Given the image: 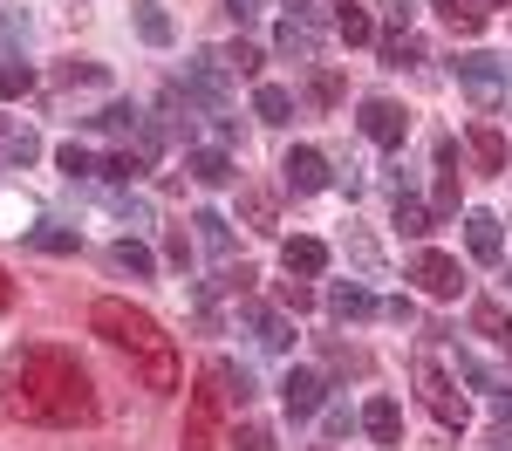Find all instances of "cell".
Returning a JSON list of instances; mask_svg holds the SVG:
<instances>
[{
  "label": "cell",
  "instance_id": "1",
  "mask_svg": "<svg viewBox=\"0 0 512 451\" xmlns=\"http://www.w3.org/2000/svg\"><path fill=\"white\" fill-rule=\"evenodd\" d=\"M0 390H7V410L28 417V424H55V431H69V424H89V417H96L89 369H82L69 349H55V342H28V349H14L7 369H0Z\"/></svg>",
  "mask_w": 512,
  "mask_h": 451
},
{
  "label": "cell",
  "instance_id": "2",
  "mask_svg": "<svg viewBox=\"0 0 512 451\" xmlns=\"http://www.w3.org/2000/svg\"><path fill=\"white\" fill-rule=\"evenodd\" d=\"M89 328L110 342V349H123L130 356V369H137V383L144 390H178V349H171V335H164L144 308H130V301H96L89 308Z\"/></svg>",
  "mask_w": 512,
  "mask_h": 451
},
{
  "label": "cell",
  "instance_id": "3",
  "mask_svg": "<svg viewBox=\"0 0 512 451\" xmlns=\"http://www.w3.org/2000/svg\"><path fill=\"white\" fill-rule=\"evenodd\" d=\"M226 404H233V390H226V363H205V369H198L192 404H185V445H178V451H219Z\"/></svg>",
  "mask_w": 512,
  "mask_h": 451
},
{
  "label": "cell",
  "instance_id": "4",
  "mask_svg": "<svg viewBox=\"0 0 512 451\" xmlns=\"http://www.w3.org/2000/svg\"><path fill=\"white\" fill-rule=\"evenodd\" d=\"M417 397H424V410H431L444 431H465V424H472V397H465L458 376H451L444 363H431V356L417 363Z\"/></svg>",
  "mask_w": 512,
  "mask_h": 451
},
{
  "label": "cell",
  "instance_id": "5",
  "mask_svg": "<svg viewBox=\"0 0 512 451\" xmlns=\"http://www.w3.org/2000/svg\"><path fill=\"white\" fill-rule=\"evenodd\" d=\"M226 62L219 55H192L185 69H178V89H185V103H198L205 117H226Z\"/></svg>",
  "mask_w": 512,
  "mask_h": 451
},
{
  "label": "cell",
  "instance_id": "6",
  "mask_svg": "<svg viewBox=\"0 0 512 451\" xmlns=\"http://www.w3.org/2000/svg\"><path fill=\"white\" fill-rule=\"evenodd\" d=\"M274 48H280V55H294V62H315V48H321V0H287V14H280V28H274Z\"/></svg>",
  "mask_w": 512,
  "mask_h": 451
},
{
  "label": "cell",
  "instance_id": "7",
  "mask_svg": "<svg viewBox=\"0 0 512 451\" xmlns=\"http://www.w3.org/2000/svg\"><path fill=\"white\" fill-rule=\"evenodd\" d=\"M451 76L465 82V96H472L478 110H492V103H499V96H506L512 89V76H506V62H499V55H458V62H451Z\"/></svg>",
  "mask_w": 512,
  "mask_h": 451
},
{
  "label": "cell",
  "instance_id": "8",
  "mask_svg": "<svg viewBox=\"0 0 512 451\" xmlns=\"http://www.w3.org/2000/svg\"><path fill=\"white\" fill-rule=\"evenodd\" d=\"M355 123H362V137H369V144H383V151H403V137H410V110L390 103V96H369Z\"/></svg>",
  "mask_w": 512,
  "mask_h": 451
},
{
  "label": "cell",
  "instance_id": "9",
  "mask_svg": "<svg viewBox=\"0 0 512 451\" xmlns=\"http://www.w3.org/2000/svg\"><path fill=\"white\" fill-rule=\"evenodd\" d=\"M280 178H287L294 199H315V192H328V158H321L315 144H294V151L280 158Z\"/></svg>",
  "mask_w": 512,
  "mask_h": 451
},
{
  "label": "cell",
  "instance_id": "10",
  "mask_svg": "<svg viewBox=\"0 0 512 451\" xmlns=\"http://www.w3.org/2000/svg\"><path fill=\"white\" fill-rule=\"evenodd\" d=\"M280 404H287V417H315V410L328 404V376L294 363L287 376H280Z\"/></svg>",
  "mask_w": 512,
  "mask_h": 451
},
{
  "label": "cell",
  "instance_id": "11",
  "mask_svg": "<svg viewBox=\"0 0 512 451\" xmlns=\"http://www.w3.org/2000/svg\"><path fill=\"white\" fill-rule=\"evenodd\" d=\"M410 281L424 287V294H437V301H451V294L465 287V274H458L451 253H417V260H410Z\"/></svg>",
  "mask_w": 512,
  "mask_h": 451
},
{
  "label": "cell",
  "instance_id": "12",
  "mask_svg": "<svg viewBox=\"0 0 512 451\" xmlns=\"http://www.w3.org/2000/svg\"><path fill=\"white\" fill-rule=\"evenodd\" d=\"M465 246H472L478 267H499V260H506V233H499V219H492V212H465Z\"/></svg>",
  "mask_w": 512,
  "mask_h": 451
},
{
  "label": "cell",
  "instance_id": "13",
  "mask_svg": "<svg viewBox=\"0 0 512 451\" xmlns=\"http://www.w3.org/2000/svg\"><path fill=\"white\" fill-rule=\"evenodd\" d=\"M328 315H335V322H369V315H376V294L362 281H335L328 287Z\"/></svg>",
  "mask_w": 512,
  "mask_h": 451
},
{
  "label": "cell",
  "instance_id": "14",
  "mask_svg": "<svg viewBox=\"0 0 512 451\" xmlns=\"http://www.w3.org/2000/svg\"><path fill=\"white\" fill-rule=\"evenodd\" d=\"M362 431H369L376 445H396V438H403V404H396V397H369V404H362Z\"/></svg>",
  "mask_w": 512,
  "mask_h": 451
},
{
  "label": "cell",
  "instance_id": "15",
  "mask_svg": "<svg viewBox=\"0 0 512 451\" xmlns=\"http://www.w3.org/2000/svg\"><path fill=\"white\" fill-rule=\"evenodd\" d=\"M246 328H253V342H260V349H274V356L294 342V322L274 315V308H253V301H246Z\"/></svg>",
  "mask_w": 512,
  "mask_h": 451
},
{
  "label": "cell",
  "instance_id": "16",
  "mask_svg": "<svg viewBox=\"0 0 512 451\" xmlns=\"http://www.w3.org/2000/svg\"><path fill=\"white\" fill-rule=\"evenodd\" d=\"M280 267L308 281V274H321V267H328V246H321V240H308V233H294V240L280 246Z\"/></svg>",
  "mask_w": 512,
  "mask_h": 451
},
{
  "label": "cell",
  "instance_id": "17",
  "mask_svg": "<svg viewBox=\"0 0 512 451\" xmlns=\"http://www.w3.org/2000/svg\"><path fill=\"white\" fill-rule=\"evenodd\" d=\"M185 171H192L198 185H212V192H219V185H233V178H239V171H233V158H226L219 144H205V151H192V158H185Z\"/></svg>",
  "mask_w": 512,
  "mask_h": 451
},
{
  "label": "cell",
  "instance_id": "18",
  "mask_svg": "<svg viewBox=\"0 0 512 451\" xmlns=\"http://www.w3.org/2000/svg\"><path fill=\"white\" fill-rule=\"evenodd\" d=\"M328 21H335V35L349 41V48L376 41V21H369V7H362V0H335V14H328Z\"/></svg>",
  "mask_w": 512,
  "mask_h": 451
},
{
  "label": "cell",
  "instance_id": "19",
  "mask_svg": "<svg viewBox=\"0 0 512 451\" xmlns=\"http://www.w3.org/2000/svg\"><path fill=\"white\" fill-rule=\"evenodd\" d=\"M485 7H492V0H437V21H444L451 35H478V28L492 21Z\"/></svg>",
  "mask_w": 512,
  "mask_h": 451
},
{
  "label": "cell",
  "instance_id": "20",
  "mask_svg": "<svg viewBox=\"0 0 512 451\" xmlns=\"http://www.w3.org/2000/svg\"><path fill=\"white\" fill-rule=\"evenodd\" d=\"M472 158L478 171H506V130L499 123H472Z\"/></svg>",
  "mask_w": 512,
  "mask_h": 451
},
{
  "label": "cell",
  "instance_id": "21",
  "mask_svg": "<svg viewBox=\"0 0 512 451\" xmlns=\"http://www.w3.org/2000/svg\"><path fill=\"white\" fill-rule=\"evenodd\" d=\"M110 267L137 274V281H151V274H158V253H151L144 240H117V246H110Z\"/></svg>",
  "mask_w": 512,
  "mask_h": 451
},
{
  "label": "cell",
  "instance_id": "22",
  "mask_svg": "<svg viewBox=\"0 0 512 451\" xmlns=\"http://www.w3.org/2000/svg\"><path fill=\"white\" fill-rule=\"evenodd\" d=\"M253 117L260 123H294V96H287L280 82H260V89H253Z\"/></svg>",
  "mask_w": 512,
  "mask_h": 451
},
{
  "label": "cell",
  "instance_id": "23",
  "mask_svg": "<svg viewBox=\"0 0 512 451\" xmlns=\"http://www.w3.org/2000/svg\"><path fill=\"white\" fill-rule=\"evenodd\" d=\"M396 233L403 240H424L431 233V205L417 199V192H396Z\"/></svg>",
  "mask_w": 512,
  "mask_h": 451
},
{
  "label": "cell",
  "instance_id": "24",
  "mask_svg": "<svg viewBox=\"0 0 512 451\" xmlns=\"http://www.w3.org/2000/svg\"><path fill=\"white\" fill-rule=\"evenodd\" d=\"M192 226H198V246H205V253H219V260L233 253V219H226V212H198Z\"/></svg>",
  "mask_w": 512,
  "mask_h": 451
},
{
  "label": "cell",
  "instance_id": "25",
  "mask_svg": "<svg viewBox=\"0 0 512 451\" xmlns=\"http://www.w3.org/2000/svg\"><path fill=\"white\" fill-rule=\"evenodd\" d=\"M144 171H151L144 151H110V158L96 164V178H110V185H130V178H144Z\"/></svg>",
  "mask_w": 512,
  "mask_h": 451
},
{
  "label": "cell",
  "instance_id": "26",
  "mask_svg": "<svg viewBox=\"0 0 512 451\" xmlns=\"http://www.w3.org/2000/svg\"><path fill=\"white\" fill-rule=\"evenodd\" d=\"M89 123H96L103 137H130V130L144 123V110H137V103H103V110H96Z\"/></svg>",
  "mask_w": 512,
  "mask_h": 451
},
{
  "label": "cell",
  "instance_id": "27",
  "mask_svg": "<svg viewBox=\"0 0 512 451\" xmlns=\"http://www.w3.org/2000/svg\"><path fill=\"white\" fill-rule=\"evenodd\" d=\"M21 240L35 246V253H76V233H69V226H21Z\"/></svg>",
  "mask_w": 512,
  "mask_h": 451
},
{
  "label": "cell",
  "instance_id": "28",
  "mask_svg": "<svg viewBox=\"0 0 512 451\" xmlns=\"http://www.w3.org/2000/svg\"><path fill=\"white\" fill-rule=\"evenodd\" d=\"M472 328H478V335H492V342H506V349H512V322H506V308H499V301H478V308H472Z\"/></svg>",
  "mask_w": 512,
  "mask_h": 451
},
{
  "label": "cell",
  "instance_id": "29",
  "mask_svg": "<svg viewBox=\"0 0 512 451\" xmlns=\"http://www.w3.org/2000/svg\"><path fill=\"white\" fill-rule=\"evenodd\" d=\"M35 89V69L21 55H0V96H28Z\"/></svg>",
  "mask_w": 512,
  "mask_h": 451
},
{
  "label": "cell",
  "instance_id": "30",
  "mask_svg": "<svg viewBox=\"0 0 512 451\" xmlns=\"http://www.w3.org/2000/svg\"><path fill=\"white\" fill-rule=\"evenodd\" d=\"M137 35L151 41V48H164V41H171V14H164V7H151V0H144V7H137Z\"/></svg>",
  "mask_w": 512,
  "mask_h": 451
},
{
  "label": "cell",
  "instance_id": "31",
  "mask_svg": "<svg viewBox=\"0 0 512 451\" xmlns=\"http://www.w3.org/2000/svg\"><path fill=\"white\" fill-rule=\"evenodd\" d=\"M219 62H226L233 76H260V62H267V55H260L253 41H233V48H219Z\"/></svg>",
  "mask_w": 512,
  "mask_h": 451
},
{
  "label": "cell",
  "instance_id": "32",
  "mask_svg": "<svg viewBox=\"0 0 512 451\" xmlns=\"http://www.w3.org/2000/svg\"><path fill=\"white\" fill-rule=\"evenodd\" d=\"M7 158H14V164H35L41 158V137L28 130V123H14V130H7Z\"/></svg>",
  "mask_w": 512,
  "mask_h": 451
},
{
  "label": "cell",
  "instance_id": "33",
  "mask_svg": "<svg viewBox=\"0 0 512 451\" xmlns=\"http://www.w3.org/2000/svg\"><path fill=\"white\" fill-rule=\"evenodd\" d=\"M383 62H390V69H410V62H424V48L410 35H383Z\"/></svg>",
  "mask_w": 512,
  "mask_h": 451
},
{
  "label": "cell",
  "instance_id": "34",
  "mask_svg": "<svg viewBox=\"0 0 512 451\" xmlns=\"http://www.w3.org/2000/svg\"><path fill=\"white\" fill-rule=\"evenodd\" d=\"M280 308H287V315H308V308H315V287L287 274V281H280Z\"/></svg>",
  "mask_w": 512,
  "mask_h": 451
},
{
  "label": "cell",
  "instance_id": "35",
  "mask_svg": "<svg viewBox=\"0 0 512 451\" xmlns=\"http://www.w3.org/2000/svg\"><path fill=\"white\" fill-rule=\"evenodd\" d=\"M55 164H62L69 178H96V158H89L82 144H62V151H55Z\"/></svg>",
  "mask_w": 512,
  "mask_h": 451
},
{
  "label": "cell",
  "instance_id": "36",
  "mask_svg": "<svg viewBox=\"0 0 512 451\" xmlns=\"http://www.w3.org/2000/svg\"><path fill=\"white\" fill-rule=\"evenodd\" d=\"M376 7H383V21H390V35H410V14H417L410 0H376Z\"/></svg>",
  "mask_w": 512,
  "mask_h": 451
},
{
  "label": "cell",
  "instance_id": "37",
  "mask_svg": "<svg viewBox=\"0 0 512 451\" xmlns=\"http://www.w3.org/2000/svg\"><path fill=\"white\" fill-rule=\"evenodd\" d=\"M492 410H499V445L512 438V383L506 390H492Z\"/></svg>",
  "mask_w": 512,
  "mask_h": 451
},
{
  "label": "cell",
  "instance_id": "38",
  "mask_svg": "<svg viewBox=\"0 0 512 451\" xmlns=\"http://www.w3.org/2000/svg\"><path fill=\"white\" fill-rule=\"evenodd\" d=\"M239 451H274V431H267V424H246V431H239Z\"/></svg>",
  "mask_w": 512,
  "mask_h": 451
},
{
  "label": "cell",
  "instance_id": "39",
  "mask_svg": "<svg viewBox=\"0 0 512 451\" xmlns=\"http://www.w3.org/2000/svg\"><path fill=\"white\" fill-rule=\"evenodd\" d=\"M55 82H103V69H96V62H62Z\"/></svg>",
  "mask_w": 512,
  "mask_h": 451
},
{
  "label": "cell",
  "instance_id": "40",
  "mask_svg": "<svg viewBox=\"0 0 512 451\" xmlns=\"http://www.w3.org/2000/svg\"><path fill=\"white\" fill-rule=\"evenodd\" d=\"M437 212H458V171L437 178Z\"/></svg>",
  "mask_w": 512,
  "mask_h": 451
},
{
  "label": "cell",
  "instance_id": "41",
  "mask_svg": "<svg viewBox=\"0 0 512 451\" xmlns=\"http://www.w3.org/2000/svg\"><path fill=\"white\" fill-rule=\"evenodd\" d=\"M164 260H171V267H192V240H185V233H171V240H164Z\"/></svg>",
  "mask_w": 512,
  "mask_h": 451
},
{
  "label": "cell",
  "instance_id": "42",
  "mask_svg": "<svg viewBox=\"0 0 512 451\" xmlns=\"http://www.w3.org/2000/svg\"><path fill=\"white\" fill-rule=\"evenodd\" d=\"M246 219H253L260 233H274V205H267V199H246Z\"/></svg>",
  "mask_w": 512,
  "mask_h": 451
},
{
  "label": "cell",
  "instance_id": "43",
  "mask_svg": "<svg viewBox=\"0 0 512 451\" xmlns=\"http://www.w3.org/2000/svg\"><path fill=\"white\" fill-rule=\"evenodd\" d=\"M226 14H233L239 28H246V21H253V14H267V0H226Z\"/></svg>",
  "mask_w": 512,
  "mask_h": 451
},
{
  "label": "cell",
  "instance_id": "44",
  "mask_svg": "<svg viewBox=\"0 0 512 451\" xmlns=\"http://www.w3.org/2000/svg\"><path fill=\"white\" fill-rule=\"evenodd\" d=\"M349 424H355V417H349V404H328V438H342Z\"/></svg>",
  "mask_w": 512,
  "mask_h": 451
},
{
  "label": "cell",
  "instance_id": "45",
  "mask_svg": "<svg viewBox=\"0 0 512 451\" xmlns=\"http://www.w3.org/2000/svg\"><path fill=\"white\" fill-rule=\"evenodd\" d=\"M335 96H342V82H335L328 69H321V76H315V103H335Z\"/></svg>",
  "mask_w": 512,
  "mask_h": 451
},
{
  "label": "cell",
  "instance_id": "46",
  "mask_svg": "<svg viewBox=\"0 0 512 451\" xmlns=\"http://www.w3.org/2000/svg\"><path fill=\"white\" fill-rule=\"evenodd\" d=\"M14 308V281H7V267H0V315Z\"/></svg>",
  "mask_w": 512,
  "mask_h": 451
},
{
  "label": "cell",
  "instance_id": "47",
  "mask_svg": "<svg viewBox=\"0 0 512 451\" xmlns=\"http://www.w3.org/2000/svg\"><path fill=\"white\" fill-rule=\"evenodd\" d=\"M0 130H7V117H0Z\"/></svg>",
  "mask_w": 512,
  "mask_h": 451
},
{
  "label": "cell",
  "instance_id": "48",
  "mask_svg": "<svg viewBox=\"0 0 512 451\" xmlns=\"http://www.w3.org/2000/svg\"><path fill=\"white\" fill-rule=\"evenodd\" d=\"M506 76H512V69H506Z\"/></svg>",
  "mask_w": 512,
  "mask_h": 451
}]
</instances>
